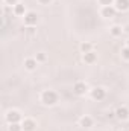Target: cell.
<instances>
[{"label":"cell","mask_w":129,"mask_h":131,"mask_svg":"<svg viewBox=\"0 0 129 131\" xmlns=\"http://www.w3.org/2000/svg\"><path fill=\"white\" fill-rule=\"evenodd\" d=\"M90 96L94 99V101H103V99L106 98V90H105L103 87L97 85V87H94V89L90 90Z\"/></svg>","instance_id":"obj_4"},{"label":"cell","mask_w":129,"mask_h":131,"mask_svg":"<svg viewBox=\"0 0 129 131\" xmlns=\"http://www.w3.org/2000/svg\"><path fill=\"white\" fill-rule=\"evenodd\" d=\"M40 101H41V104L46 105V107H53V105L58 104L59 96H58V93H56L55 90H44V92L40 95Z\"/></svg>","instance_id":"obj_1"},{"label":"cell","mask_w":129,"mask_h":131,"mask_svg":"<svg viewBox=\"0 0 129 131\" xmlns=\"http://www.w3.org/2000/svg\"><path fill=\"white\" fill-rule=\"evenodd\" d=\"M114 116H115L119 121H122V122L128 121V119H129V108H128V107H125V105L117 107V108H115V111H114Z\"/></svg>","instance_id":"obj_5"},{"label":"cell","mask_w":129,"mask_h":131,"mask_svg":"<svg viewBox=\"0 0 129 131\" xmlns=\"http://www.w3.org/2000/svg\"><path fill=\"white\" fill-rule=\"evenodd\" d=\"M114 8L120 12H125L129 9V0H115L114 2Z\"/></svg>","instance_id":"obj_13"},{"label":"cell","mask_w":129,"mask_h":131,"mask_svg":"<svg viewBox=\"0 0 129 131\" xmlns=\"http://www.w3.org/2000/svg\"><path fill=\"white\" fill-rule=\"evenodd\" d=\"M5 121L8 124H20L23 121V116L18 110H9L6 114H5Z\"/></svg>","instance_id":"obj_2"},{"label":"cell","mask_w":129,"mask_h":131,"mask_svg":"<svg viewBox=\"0 0 129 131\" xmlns=\"http://www.w3.org/2000/svg\"><path fill=\"white\" fill-rule=\"evenodd\" d=\"M126 46H128V47H129V38H128V41H126Z\"/></svg>","instance_id":"obj_23"},{"label":"cell","mask_w":129,"mask_h":131,"mask_svg":"<svg viewBox=\"0 0 129 131\" xmlns=\"http://www.w3.org/2000/svg\"><path fill=\"white\" fill-rule=\"evenodd\" d=\"M120 55H122V58H123L125 61H129V47L128 46H125V47L120 50Z\"/></svg>","instance_id":"obj_18"},{"label":"cell","mask_w":129,"mask_h":131,"mask_svg":"<svg viewBox=\"0 0 129 131\" xmlns=\"http://www.w3.org/2000/svg\"><path fill=\"white\" fill-rule=\"evenodd\" d=\"M115 12H117V9L114 8V5L112 6H102V9H100V15L103 18H114Z\"/></svg>","instance_id":"obj_7"},{"label":"cell","mask_w":129,"mask_h":131,"mask_svg":"<svg viewBox=\"0 0 129 131\" xmlns=\"http://www.w3.org/2000/svg\"><path fill=\"white\" fill-rule=\"evenodd\" d=\"M123 32H125V28L120 26V25H112V26L109 28V34H111V37H114V38L122 37Z\"/></svg>","instance_id":"obj_12"},{"label":"cell","mask_w":129,"mask_h":131,"mask_svg":"<svg viewBox=\"0 0 129 131\" xmlns=\"http://www.w3.org/2000/svg\"><path fill=\"white\" fill-rule=\"evenodd\" d=\"M26 35H29V37H32V35H35V32H36V29H35V26H26Z\"/></svg>","instance_id":"obj_19"},{"label":"cell","mask_w":129,"mask_h":131,"mask_svg":"<svg viewBox=\"0 0 129 131\" xmlns=\"http://www.w3.org/2000/svg\"><path fill=\"white\" fill-rule=\"evenodd\" d=\"M93 124H94V121H93V117L91 116H82L81 119H79V127L81 128H85V130H88V128H91L93 127Z\"/></svg>","instance_id":"obj_8"},{"label":"cell","mask_w":129,"mask_h":131,"mask_svg":"<svg viewBox=\"0 0 129 131\" xmlns=\"http://www.w3.org/2000/svg\"><path fill=\"white\" fill-rule=\"evenodd\" d=\"M35 60L38 61V64H40V63H46V61H47V53H44V52H38V53L35 55Z\"/></svg>","instance_id":"obj_16"},{"label":"cell","mask_w":129,"mask_h":131,"mask_svg":"<svg viewBox=\"0 0 129 131\" xmlns=\"http://www.w3.org/2000/svg\"><path fill=\"white\" fill-rule=\"evenodd\" d=\"M82 61H84L85 64H94V63L97 61V53L94 52V50L84 53V55H82Z\"/></svg>","instance_id":"obj_10"},{"label":"cell","mask_w":129,"mask_h":131,"mask_svg":"<svg viewBox=\"0 0 129 131\" xmlns=\"http://www.w3.org/2000/svg\"><path fill=\"white\" fill-rule=\"evenodd\" d=\"M21 127H23V131H35L36 130V122L33 119H23L21 121Z\"/></svg>","instance_id":"obj_9"},{"label":"cell","mask_w":129,"mask_h":131,"mask_svg":"<svg viewBox=\"0 0 129 131\" xmlns=\"http://www.w3.org/2000/svg\"><path fill=\"white\" fill-rule=\"evenodd\" d=\"M36 66H38V61L35 58H26L24 60V69L29 70V72H33L36 69Z\"/></svg>","instance_id":"obj_14"},{"label":"cell","mask_w":129,"mask_h":131,"mask_svg":"<svg viewBox=\"0 0 129 131\" xmlns=\"http://www.w3.org/2000/svg\"><path fill=\"white\" fill-rule=\"evenodd\" d=\"M23 20H24V26H35L38 23V14L33 11H29V12H26Z\"/></svg>","instance_id":"obj_6"},{"label":"cell","mask_w":129,"mask_h":131,"mask_svg":"<svg viewBox=\"0 0 129 131\" xmlns=\"http://www.w3.org/2000/svg\"><path fill=\"white\" fill-rule=\"evenodd\" d=\"M40 5H43V6H47V5H50L52 3V0H36Z\"/></svg>","instance_id":"obj_22"},{"label":"cell","mask_w":129,"mask_h":131,"mask_svg":"<svg viewBox=\"0 0 129 131\" xmlns=\"http://www.w3.org/2000/svg\"><path fill=\"white\" fill-rule=\"evenodd\" d=\"M12 12H14V15L15 17H24L26 15V5L24 3H17L14 8H12Z\"/></svg>","instance_id":"obj_11"},{"label":"cell","mask_w":129,"mask_h":131,"mask_svg":"<svg viewBox=\"0 0 129 131\" xmlns=\"http://www.w3.org/2000/svg\"><path fill=\"white\" fill-rule=\"evenodd\" d=\"M17 3H20V2H18V0H5V5H6V6H11V8H14Z\"/></svg>","instance_id":"obj_21"},{"label":"cell","mask_w":129,"mask_h":131,"mask_svg":"<svg viewBox=\"0 0 129 131\" xmlns=\"http://www.w3.org/2000/svg\"><path fill=\"white\" fill-rule=\"evenodd\" d=\"M8 131H23L21 122L20 124H8Z\"/></svg>","instance_id":"obj_17"},{"label":"cell","mask_w":129,"mask_h":131,"mask_svg":"<svg viewBox=\"0 0 129 131\" xmlns=\"http://www.w3.org/2000/svg\"><path fill=\"white\" fill-rule=\"evenodd\" d=\"M120 131H129V130H126V128H125V130H120Z\"/></svg>","instance_id":"obj_24"},{"label":"cell","mask_w":129,"mask_h":131,"mask_svg":"<svg viewBox=\"0 0 129 131\" xmlns=\"http://www.w3.org/2000/svg\"><path fill=\"white\" fill-rule=\"evenodd\" d=\"M79 49H81V52H82V53L91 52V50H93V43H90V41H84V43L79 46Z\"/></svg>","instance_id":"obj_15"},{"label":"cell","mask_w":129,"mask_h":131,"mask_svg":"<svg viewBox=\"0 0 129 131\" xmlns=\"http://www.w3.org/2000/svg\"><path fill=\"white\" fill-rule=\"evenodd\" d=\"M97 2H99V5H102V6H112L115 0H97Z\"/></svg>","instance_id":"obj_20"},{"label":"cell","mask_w":129,"mask_h":131,"mask_svg":"<svg viewBox=\"0 0 129 131\" xmlns=\"http://www.w3.org/2000/svg\"><path fill=\"white\" fill-rule=\"evenodd\" d=\"M73 93H74L76 96H85V95L88 93V85H87V82H84V81H76V82L73 84Z\"/></svg>","instance_id":"obj_3"}]
</instances>
